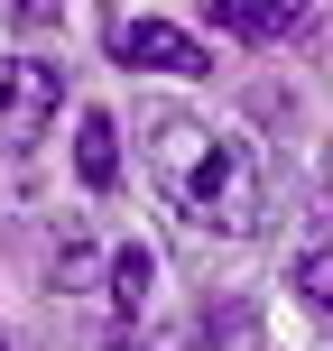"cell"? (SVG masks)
<instances>
[{"label":"cell","mask_w":333,"mask_h":351,"mask_svg":"<svg viewBox=\"0 0 333 351\" xmlns=\"http://www.w3.org/2000/svg\"><path fill=\"white\" fill-rule=\"evenodd\" d=\"M139 139H148V176H158V194L185 213V222L222 231V241H250V231L268 222V194H260L250 148L222 139L213 121H194V111H148Z\"/></svg>","instance_id":"cell-1"},{"label":"cell","mask_w":333,"mask_h":351,"mask_svg":"<svg viewBox=\"0 0 333 351\" xmlns=\"http://www.w3.org/2000/svg\"><path fill=\"white\" fill-rule=\"evenodd\" d=\"M102 47H111V65H130V74H213V56L194 47L176 19H158V10H102Z\"/></svg>","instance_id":"cell-2"},{"label":"cell","mask_w":333,"mask_h":351,"mask_svg":"<svg viewBox=\"0 0 333 351\" xmlns=\"http://www.w3.org/2000/svg\"><path fill=\"white\" fill-rule=\"evenodd\" d=\"M65 111V74L47 56H0V148L47 139V121Z\"/></svg>","instance_id":"cell-3"},{"label":"cell","mask_w":333,"mask_h":351,"mask_svg":"<svg viewBox=\"0 0 333 351\" xmlns=\"http://www.w3.org/2000/svg\"><path fill=\"white\" fill-rule=\"evenodd\" d=\"M74 176H84V194L121 185V121H111V111H84V121H74Z\"/></svg>","instance_id":"cell-4"},{"label":"cell","mask_w":333,"mask_h":351,"mask_svg":"<svg viewBox=\"0 0 333 351\" xmlns=\"http://www.w3.org/2000/svg\"><path fill=\"white\" fill-rule=\"evenodd\" d=\"M213 28L222 37H250V47H278V37L306 28V10H250V0H213Z\"/></svg>","instance_id":"cell-5"},{"label":"cell","mask_w":333,"mask_h":351,"mask_svg":"<svg viewBox=\"0 0 333 351\" xmlns=\"http://www.w3.org/2000/svg\"><path fill=\"white\" fill-rule=\"evenodd\" d=\"M148 287H158V259H148L139 241H121V250H111V305H121V315H139Z\"/></svg>","instance_id":"cell-6"},{"label":"cell","mask_w":333,"mask_h":351,"mask_svg":"<svg viewBox=\"0 0 333 351\" xmlns=\"http://www.w3.org/2000/svg\"><path fill=\"white\" fill-rule=\"evenodd\" d=\"M297 296L315 305V315H333V241H315V250L297 259Z\"/></svg>","instance_id":"cell-7"},{"label":"cell","mask_w":333,"mask_h":351,"mask_svg":"<svg viewBox=\"0 0 333 351\" xmlns=\"http://www.w3.org/2000/svg\"><path fill=\"white\" fill-rule=\"evenodd\" d=\"M84 259H93V250H84V231H65V241H56V287H74V278H84Z\"/></svg>","instance_id":"cell-8"},{"label":"cell","mask_w":333,"mask_h":351,"mask_svg":"<svg viewBox=\"0 0 333 351\" xmlns=\"http://www.w3.org/2000/svg\"><path fill=\"white\" fill-rule=\"evenodd\" d=\"M0 351H19V342H10V333H0Z\"/></svg>","instance_id":"cell-9"}]
</instances>
